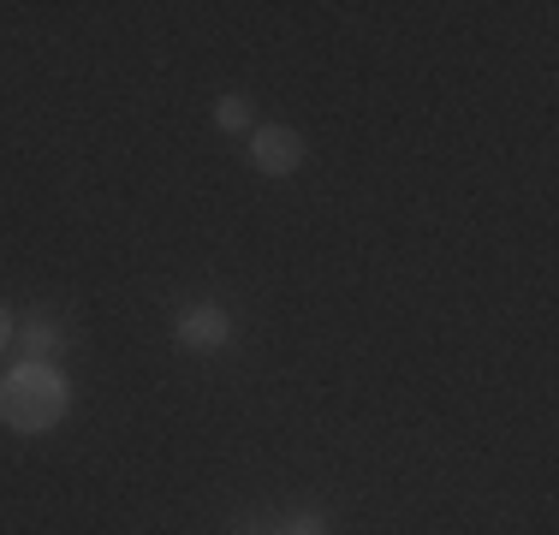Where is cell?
Returning <instances> with one entry per match:
<instances>
[{"label": "cell", "instance_id": "cell-1", "mask_svg": "<svg viewBox=\"0 0 559 535\" xmlns=\"http://www.w3.org/2000/svg\"><path fill=\"white\" fill-rule=\"evenodd\" d=\"M66 405H72V387L55 364H19L0 381V423L12 435H48L66 417Z\"/></svg>", "mask_w": 559, "mask_h": 535}, {"label": "cell", "instance_id": "cell-2", "mask_svg": "<svg viewBox=\"0 0 559 535\" xmlns=\"http://www.w3.org/2000/svg\"><path fill=\"white\" fill-rule=\"evenodd\" d=\"M233 310L226 304H185L179 321H173V340L185 345V352H197V357H209V352H221V345H233Z\"/></svg>", "mask_w": 559, "mask_h": 535}, {"label": "cell", "instance_id": "cell-3", "mask_svg": "<svg viewBox=\"0 0 559 535\" xmlns=\"http://www.w3.org/2000/svg\"><path fill=\"white\" fill-rule=\"evenodd\" d=\"M250 167L269 173V179L298 173L304 167V138L292 126H257V131H250Z\"/></svg>", "mask_w": 559, "mask_h": 535}, {"label": "cell", "instance_id": "cell-4", "mask_svg": "<svg viewBox=\"0 0 559 535\" xmlns=\"http://www.w3.org/2000/svg\"><path fill=\"white\" fill-rule=\"evenodd\" d=\"M12 345L24 352V364H55V357L66 352V333L55 328V321L36 316V321H24V328H19V340H12Z\"/></svg>", "mask_w": 559, "mask_h": 535}, {"label": "cell", "instance_id": "cell-5", "mask_svg": "<svg viewBox=\"0 0 559 535\" xmlns=\"http://www.w3.org/2000/svg\"><path fill=\"white\" fill-rule=\"evenodd\" d=\"M250 119H257V114H250V96H238V90L215 102V126L221 131H250Z\"/></svg>", "mask_w": 559, "mask_h": 535}, {"label": "cell", "instance_id": "cell-6", "mask_svg": "<svg viewBox=\"0 0 559 535\" xmlns=\"http://www.w3.org/2000/svg\"><path fill=\"white\" fill-rule=\"evenodd\" d=\"M286 535H334V524L328 518H316V512H304V518H292Z\"/></svg>", "mask_w": 559, "mask_h": 535}, {"label": "cell", "instance_id": "cell-7", "mask_svg": "<svg viewBox=\"0 0 559 535\" xmlns=\"http://www.w3.org/2000/svg\"><path fill=\"white\" fill-rule=\"evenodd\" d=\"M12 340H19V321L0 310V352H12Z\"/></svg>", "mask_w": 559, "mask_h": 535}]
</instances>
